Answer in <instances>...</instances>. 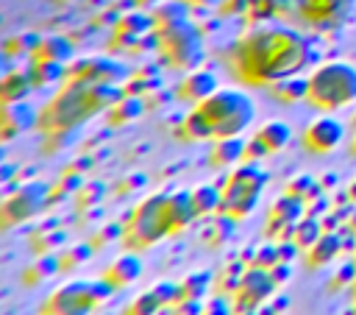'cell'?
<instances>
[{"instance_id": "obj_1", "label": "cell", "mask_w": 356, "mask_h": 315, "mask_svg": "<svg viewBox=\"0 0 356 315\" xmlns=\"http://www.w3.org/2000/svg\"><path fill=\"white\" fill-rule=\"evenodd\" d=\"M312 61L309 42L286 25H259L231 50V70L248 84H278Z\"/></svg>"}, {"instance_id": "obj_2", "label": "cell", "mask_w": 356, "mask_h": 315, "mask_svg": "<svg viewBox=\"0 0 356 315\" xmlns=\"http://www.w3.org/2000/svg\"><path fill=\"white\" fill-rule=\"evenodd\" d=\"M256 106L248 92L217 86L209 98L195 103V109L184 120V128L192 139H225L239 137L245 128H250Z\"/></svg>"}, {"instance_id": "obj_3", "label": "cell", "mask_w": 356, "mask_h": 315, "mask_svg": "<svg viewBox=\"0 0 356 315\" xmlns=\"http://www.w3.org/2000/svg\"><path fill=\"white\" fill-rule=\"evenodd\" d=\"M306 100L320 112L350 106L356 100V64L339 59L317 64L306 78Z\"/></svg>"}, {"instance_id": "obj_4", "label": "cell", "mask_w": 356, "mask_h": 315, "mask_svg": "<svg viewBox=\"0 0 356 315\" xmlns=\"http://www.w3.org/2000/svg\"><path fill=\"white\" fill-rule=\"evenodd\" d=\"M264 184H267V173L261 167L256 164L236 167L222 187V215H228L231 220L248 217L256 209Z\"/></svg>"}, {"instance_id": "obj_5", "label": "cell", "mask_w": 356, "mask_h": 315, "mask_svg": "<svg viewBox=\"0 0 356 315\" xmlns=\"http://www.w3.org/2000/svg\"><path fill=\"white\" fill-rule=\"evenodd\" d=\"M161 45H164V56L170 59V64L181 70H195V64L203 56L200 36L186 20L167 22V31L161 33Z\"/></svg>"}, {"instance_id": "obj_6", "label": "cell", "mask_w": 356, "mask_h": 315, "mask_svg": "<svg viewBox=\"0 0 356 315\" xmlns=\"http://www.w3.org/2000/svg\"><path fill=\"white\" fill-rule=\"evenodd\" d=\"M161 234H170L167 198H150L131 217V223H128V243L131 245H150Z\"/></svg>"}, {"instance_id": "obj_7", "label": "cell", "mask_w": 356, "mask_h": 315, "mask_svg": "<svg viewBox=\"0 0 356 315\" xmlns=\"http://www.w3.org/2000/svg\"><path fill=\"white\" fill-rule=\"evenodd\" d=\"M275 287V276L270 268H248L236 284V290L231 293L234 298V312H245V309H259V304L273 293Z\"/></svg>"}, {"instance_id": "obj_8", "label": "cell", "mask_w": 356, "mask_h": 315, "mask_svg": "<svg viewBox=\"0 0 356 315\" xmlns=\"http://www.w3.org/2000/svg\"><path fill=\"white\" fill-rule=\"evenodd\" d=\"M95 301H97V287H92L89 282H72V284L61 287L58 293H53L44 312H50V315H86Z\"/></svg>"}, {"instance_id": "obj_9", "label": "cell", "mask_w": 356, "mask_h": 315, "mask_svg": "<svg viewBox=\"0 0 356 315\" xmlns=\"http://www.w3.org/2000/svg\"><path fill=\"white\" fill-rule=\"evenodd\" d=\"M342 139H345V123L337 120L334 114H320L303 131V145L312 153H328V151L339 148Z\"/></svg>"}, {"instance_id": "obj_10", "label": "cell", "mask_w": 356, "mask_h": 315, "mask_svg": "<svg viewBox=\"0 0 356 315\" xmlns=\"http://www.w3.org/2000/svg\"><path fill=\"white\" fill-rule=\"evenodd\" d=\"M298 8L312 25H337L348 20L353 0H298Z\"/></svg>"}, {"instance_id": "obj_11", "label": "cell", "mask_w": 356, "mask_h": 315, "mask_svg": "<svg viewBox=\"0 0 356 315\" xmlns=\"http://www.w3.org/2000/svg\"><path fill=\"white\" fill-rule=\"evenodd\" d=\"M303 217V201L295 198V195H284L281 201L273 203L270 209V220H267V234L278 226V234H292V226Z\"/></svg>"}, {"instance_id": "obj_12", "label": "cell", "mask_w": 356, "mask_h": 315, "mask_svg": "<svg viewBox=\"0 0 356 315\" xmlns=\"http://www.w3.org/2000/svg\"><path fill=\"white\" fill-rule=\"evenodd\" d=\"M214 89H217L214 72H209V70H189V75H186V78L181 81V86H178V95H181L184 100H189V103H200V100L209 98Z\"/></svg>"}, {"instance_id": "obj_13", "label": "cell", "mask_w": 356, "mask_h": 315, "mask_svg": "<svg viewBox=\"0 0 356 315\" xmlns=\"http://www.w3.org/2000/svg\"><path fill=\"white\" fill-rule=\"evenodd\" d=\"M339 251H342V240H339V234H334V231H323V234L306 248V259H309L312 268H320V265L334 262Z\"/></svg>"}, {"instance_id": "obj_14", "label": "cell", "mask_w": 356, "mask_h": 315, "mask_svg": "<svg viewBox=\"0 0 356 315\" xmlns=\"http://www.w3.org/2000/svg\"><path fill=\"white\" fill-rule=\"evenodd\" d=\"M256 139L267 148V153H275V151H284L292 139V128L284 123V120H267L259 131H256Z\"/></svg>"}, {"instance_id": "obj_15", "label": "cell", "mask_w": 356, "mask_h": 315, "mask_svg": "<svg viewBox=\"0 0 356 315\" xmlns=\"http://www.w3.org/2000/svg\"><path fill=\"white\" fill-rule=\"evenodd\" d=\"M139 270H142L139 259H136L134 254H125V256H120V259H114V262H111V268L106 270V282H108L111 287L131 284V282L139 276Z\"/></svg>"}, {"instance_id": "obj_16", "label": "cell", "mask_w": 356, "mask_h": 315, "mask_svg": "<svg viewBox=\"0 0 356 315\" xmlns=\"http://www.w3.org/2000/svg\"><path fill=\"white\" fill-rule=\"evenodd\" d=\"M214 151H211V164L217 167H228L236 159H245V142L239 137H225V139H214Z\"/></svg>"}, {"instance_id": "obj_17", "label": "cell", "mask_w": 356, "mask_h": 315, "mask_svg": "<svg viewBox=\"0 0 356 315\" xmlns=\"http://www.w3.org/2000/svg\"><path fill=\"white\" fill-rule=\"evenodd\" d=\"M323 231H325V229H323V223H320L317 217H300V220L292 226L289 240H292L298 248H309V245H312Z\"/></svg>"}, {"instance_id": "obj_18", "label": "cell", "mask_w": 356, "mask_h": 315, "mask_svg": "<svg viewBox=\"0 0 356 315\" xmlns=\"http://www.w3.org/2000/svg\"><path fill=\"white\" fill-rule=\"evenodd\" d=\"M192 201H195L197 215H211V212L222 209V190H217V187H211V184H200V187L192 192Z\"/></svg>"}, {"instance_id": "obj_19", "label": "cell", "mask_w": 356, "mask_h": 315, "mask_svg": "<svg viewBox=\"0 0 356 315\" xmlns=\"http://www.w3.org/2000/svg\"><path fill=\"white\" fill-rule=\"evenodd\" d=\"M273 92L278 100H286V103H295V100H303L306 98V78H284L278 84H273Z\"/></svg>"}, {"instance_id": "obj_20", "label": "cell", "mask_w": 356, "mask_h": 315, "mask_svg": "<svg viewBox=\"0 0 356 315\" xmlns=\"http://www.w3.org/2000/svg\"><path fill=\"white\" fill-rule=\"evenodd\" d=\"M159 307H161V298L156 295V290H150V293L139 295V298L128 307V312H125V315H153Z\"/></svg>"}, {"instance_id": "obj_21", "label": "cell", "mask_w": 356, "mask_h": 315, "mask_svg": "<svg viewBox=\"0 0 356 315\" xmlns=\"http://www.w3.org/2000/svg\"><path fill=\"white\" fill-rule=\"evenodd\" d=\"M256 265H261V268H273V265H278V243L261 245V248L256 251Z\"/></svg>"}, {"instance_id": "obj_22", "label": "cell", "mask_w": 356, "mask_h": 315, "mask_svg": "<svg viewBox=\"0 0 356 315\" xmlns=\"http://www.w3.org/2000/svg\"><path fill=\"white\" fill-rule=\"evenodd\" d=\"M200 315H234V307H228V301L217 295V298H211V304L200 307Z\"/></svg>"}, {"instance_id": "obj_23", "label": "cell", "mask_w": 356, "mask_h": 315, "mask_svg": "<svg viewBox=\"0 0 356 315\" xmlns=\"http://www.w3.org/2000/svg\"><path fill=\"white\" fill-rule=\"evenodd\" d=\"M181 3H189V6H217L220 0H181Z\"/></svg>"}, {"instance_id": "obj_24", "label": "cell", "mask_w": 356, "mask_h": 315, "mask_svg": "<svg viewBox=\"0 0 356 315\" xmlns=\"http://www.w3.org/2000/svg\"><path fill=\"white\" fill-rule=\"evenodd\" d=\"M348 226L356 231V209H353V215H350V220H348Z\"/></svg>"}, {"instance_id": "obj_25", "label": "cell", "mask_w": 356, "mask_h": 315, "mask_svg": "<svg viewBox=\"0 0 356 315\" xmlns=\"http://www.w3.org/2000/svg\"><path fill=\"white\" fill-rule=\"evenodd\" d=\"M234 315H259V309H245V312H234Z\"/></svg>"}, {"instance_id": "obj_26", "label": "cell", "mask_w": 356, "mask_h": 315, "mask_svg": "<svg viewBox=\"0 0 356 315\" xmlns=\"http://www.w3.org/2000/svg\"><path fill=\"white\" fill-rule=\"evenodd\" d=\"M350 148H353V153H356V128H353V139H350Z\"/></svg>"}, {"instance_id": "obj_27", "label": "cell", "mask_w": 356, "mask_h": 315, "mask_svg": "<svg viewBox=\"0 0 356 315\" xmlns=\"http://www.w3.org/2000/svg\"><path fill=\"white\" fill-rule=\"evenodd\" d=\"M353 128H356V114H353Z\"/></svg>"}, {"instance_id": "obj_28", "label": "cell", "mask_w": 356, "mask_h": 315, "mask_svg": "<svg viewBox=\"0 0 356 315\" xmlns=\"http://www.w3.org/2000/svg\"><path fill=\"white\" fill-rule=\"evenodd\" d=\"M353 315H356V307H353Z\"/></svg>"}, {"instance_id": "obj_29", "label": "cell", "mask_w": 356, "mask_h": 315, "mask_svg": "<svg viewBox=\"0 0 356 315\" xmlns=\"http://www.w3.org/2000/svg\"><path fill=\"white\" fill-rule=\"evenodd\" d=\"M353 287H356V282H353Z\"/></svg>"}, {"instance_id": "obj_30", "label": "cell", "mask_w": 356, "mask_h": 315, "mask_svg": "<svg viewBox=\"0 0 356 315\" xmlns=\"http://www.w3.org/2000/svg\"><path fill=\"white\" fill-rule=\"evenodd\" d=\"M353 259H356V256H353Z\"/></svg>"}]
</instances>
